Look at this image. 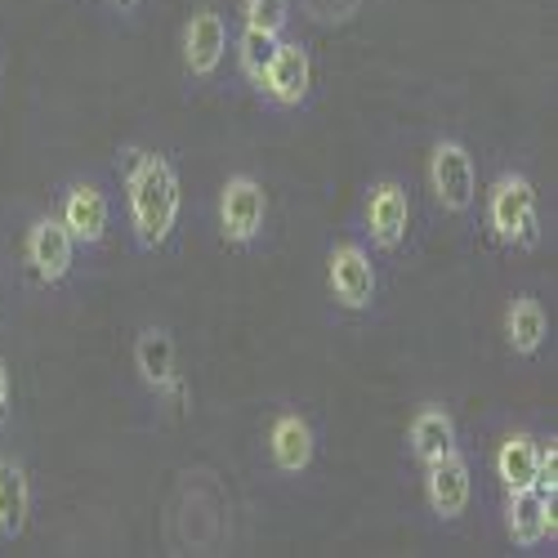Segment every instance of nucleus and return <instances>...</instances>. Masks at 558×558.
Wrapping results in <instances>:
<instances>
[{
	"label": "nucleus",
	"mask_w": 558,
	"mask_h": 558,
	"mask_svg": "<svg viewBox=\"0 0 558 558\" xmlns=\"http://www.w3.org/2000/svg\"><path fill=\"white\" fill-rule=\"evenodd\" d=\"M117 179L125 202V232L138 255H161L183 223V174L166 148L130 144L117 148Z\"/></svg>",
	"instance_id": "1"
},
{
	"label": "nucleus",
	"mask_w": 558,
	"mask_h": 558,
	"mask_svg": "<svg viewBox=\"0 0 558 558\" xmlns=\"http://www.w3.org/2000/svg\"><path fill=\"white\" fill-rule=\"evenodd\" d=\"M478 215H483V232L500 251L532 255L545 242L541 189H536V179L527 170H519V166H505V170L492 174V183L478 197Z\"/></svg>",
	"instance_id": "2"
},
{
	"label": "nucleus",
	"mask_w": 558,
	"mask_h": 558,
	"mask_svg": "<svg viewBox=\"0 0 558 558\" xmlns=\"http://www.w3.org/2000/svg\"><path fill=\"white\" fill-rule=\"evenodd\" d=\"M380 255L357 232H340L327 242V300L344 317H371L380 308Z\"/></svg>",
	"instance_id": "3"
},
{
	"label": "nucleus",
	"mask_w": 558,
	"mask_h": 558,
	"mask_svg": "<svg viewBox=\"0 0 558 558\" xmlns=\"http://www.w3.org/2000/svg\"><path fill=\"white\" fill-rule=\"evenodd\" d=\"M130 366H134V380L144 389L166 415H183L193 402V389L179 371V344L174 331L166 322H144L130 340Z\"/></svg>",
	"instance_id": "4"
},
{
	"label": "nucleus",
	"mask_w": 558,
	"mask_h": 558,
	"mask_svg": "<svg viewBox=\"0 0 558 558\" xmlns=\"http://www.w3.org/2000/svg\"><path fill=\"white\" fill-rule=\"evenodd\" d=\"M215 223H219V242L238 255H255L268 242V223H272V202L264 179L251 170H232L219 183L215 197Z\"/></svg>",
	"instance_id": "5"
},
{
	"label": "nucleus",
	"mask_w": 558,
	"mask_h": 558,
	"mask_svg": "<svg viewBox=\"0 0 558 558\" xmlns=\"http://www.w3.org/2000/svg\"><path fill=\"white\" fill-rule=\"evenodd\" d=\"M425 183H429V197L442 215L451 219H478V197H483V183H478V157L474 148L464 144L460 134H438L429 144L425 157Z\"/></svg>",
	"instance_id": "6"
},
{
	"label": "nucleus",
	"mask_w": 558,
	"mask_h": 558,
	"mask_svg": "<svg viewBox=\"0 0 558 558\" xmlns=\"http://www.w3.org/2000/svg\"><path fill=\"white\" fill-rule=\"evenodd\" d=\"M415 223V202L402 174H380L362 189L357 202V238L376 255H398L411 238Z\"/></svg>",
	"instance_id": "7"
},
{
	"label": "nucleus",
	"mask_w": 558,
	"mask_h": 558,
	"mask_svg": "<svg viewBox=\"0 0 558 558\" xmlns=\"http://www.w3.org/2000/svg\"><path fill=\"white\" fill-rule=\"evenodd\" d=\"M63 228L72 232V242L81 246V255H95L112 242L117 228V210H112V193L95 174H72L54 189V206H50Z\"/></svg>",
	"instance_id": "8"
},
{
	"label": "nucleus",
	"mask_w": 558,
	"mask_h": 558,
	"mask_svg": "<svg viewBox=\"0 0 558 558\" xmlns=\"http://www.w3.org/2000/svg\"><path fill=\"white\" fill-rule=\"evenodd\" d=\"M19 255H23L27 277L40 291H59V287L72 282L81 246L72 242V232L63 228V219L54 210H36L23 228V238H19Z\"/></svg>",
	"instance_id": "9"
},
{
	"label": "nucleus",
	"mask_w": 558,
	"mask_h": 558,
	"mask_svg": "<svg viewBox=\"0 0 558 558\" xmlns=\"http://www.w3.org/2000/svg\"><path fill=\"white\" fill-rule=\"evenodd\" d=\"M255 95L264 99V108L272 112H304L317 95V63H313V50L308 40L300 36H282L272 50V63L264 68Z\"/></svg>",
	"instance_id": "10"
},
{
	"label": "nucleus",
	"mask_w": 558,
	"mask_h": 558,
	"mask_svg": "<svg viewBox=\"0 0 558 558\" xmlns=\"http://www.w3.org/2000/svg\"><path fill=\"white\" fill-rule=\"evenodd\" d=\"M259 438H264V460L277 478L313 474L317 451H322V434L304 407H272Z\"/></svg>",
	"instance_id": "11"
},
{
	"label": "nucleus",
	"mask_w": 558,
	"mask_h": 558,
	"mask_svg": "<svg viewBox=\"0 0 558 558\" xmlns=\"http://www.w3.org/2000/svg\"><path fill=\"white\" fill-rule=\"evenodd\" d=\"M179 63L197 85H215L232 63V19L215 5H202L179 27Z\"/></svg>",
	"instance_id": "12"
},
{
	"label": "nucleus",
	"mask_w": 558,
	"mask_h": 558,
	"mask_svg": "<svg viewBox=\"0 0 558 558\" xmlns=\"http://www.w3.org/2000/svg\"><path fill=\"white\" fill-rule=\"evenodd\" d=\"M474 487H478V478H474V456L464 451V447L421 470L425 509H429V519L442 523V527L460 523V519L474 509Z\"/></svg>",
	"instance_id": "13"
},
{
	"label": "nucleus",
	"mask_w": 558,
	"mask_h": 558,
	"mask_svg": "<svg viewBox=\"0 0 558 558\" xmlns=\"http://www.w3.org/2000/svg\"><path fill=\"white\" fill-rule=\"evenodd\" d=\"M500 527H505V541L519 554H554V545H558V500H545L536 487L505 492Z\"/></svg>",
	"instance_id": "14"
},
{
	"label": "nucleus",
	"mask_w": 558,
	"mask_h": 558,
	"mask_svg": "<svg viewBox=\"0 0 558 558\" xmlns=\"http://www.w3.org/2000/svg\"><path fill=\"white\" fill-rule=\"evenodd\" d=\"M549 308L536 291H519L509 295L505 304V317H500V336H505V349L514 362H541L545 349H549Z\"/></svg>",
	"instance_id": "15"
},
{
	"label": "nucleus",
	"mask_w": 558,
	"mask_h": 558,
	"mask_svg": "<svg viewBox=\"0 0 558 558\" xmlns=\"http://www.w3.org/2000/svg\"><path fill=\"white\" fill-rule=\"evenodd\" d=\"M460 421L456 411L447 402H421L411 411L407 421V460L415 464V470H425V464L460 451Z\"/></svg>",
	"instance_id": "16"
},
{
	"label": "nucleus",
	"mask_w": 558,
	"mask_h": 558,
	"mask_svg": "<svg viewBox=\"0 0 558 558\" xmlns=\"http://www.w3.org/2000/svg\"><path fill=\"white\" fill-rule=\"evenodd\" d=\"M36 509V483L19 451H0V541L14 545Z\"/></svg>",
	"instance_id": "17"
},
{
	"label": "nucleus",
	"mask_w": 558,
	"mask_h": 558,
	"mask_svg": "<svg viewBox=\"0 0 558 558\" xmlns=\"http://www.w3.org/2000/svg\"><path fill=\"white\" fill-rule=\"evenodd\" d=\"M536 460H541V434L532 429H509L492 451V474L500 492H523L536 483Z\"/></svg>",
	"instance_id": "18"
},
{
	"label": "nucleus",
	"mask_w": 558,
	"mask_h": 558,
	"mask_svg": "<svg viewBox=\"0 0 558 558\" xmlns=\"http://www.w3.org/2000/svg\"><path fill=\"white\" fill-rule=\"evenodd\" d=\"M277 40L282 36H272V32H255V27H232V68H238V76L255 89L264 68L272 63V50H277Z\"/></svg>",
	"instance_id": "19"
},
{
	"label": "nucleus",
	"mask_w": 558,
	"mask_h": 558,
	"mask_svg": "<svg viewBox=\"0 0 558 558\" xmlns=\"http://www.w3.org/2000/svg\"><path fill=\"white\" fill-rule=\"evenodd\" d=\"M295 19L291 0H242L238 5V27H255V32H272V36H287Z\"/></svg>",
	"instance_id": "20"
},
{
	"label": "nucleus",
	"mask_w": 558,
	"mask_h": 558,
	"mask_svg": "<svg viewBox=\"0 0 558 558\" xmlns=\"http://www.w3.org/2000/svg\"><path fill=\"white\" fill-rule=\"evenodd\" d=\"M10 411H14V371H10V357L0 353V429L10 425Z\"/></svg>",
	"instance_id": "21"
},
{
	"label": "nucleus",
	"mask_w": 558,
	"mask_h": 558,
	"mask_svg": "<svg viewBox=\"0 0 558 558\" xmlns=\"http://www.w3.org/2000/svg\"><path fill=\"white\" fill-rule=\"evenodd\" d=\"M112 10H121V14H130V10H138V0H108Z\"/></svg>",
	"instance_id": "22"
}]
</instances>
